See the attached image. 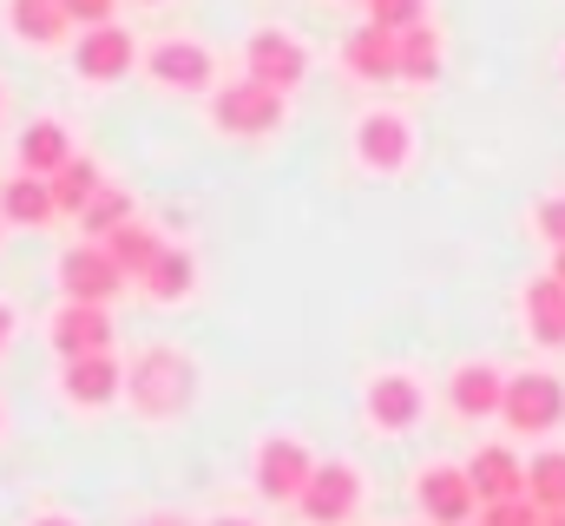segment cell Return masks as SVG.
<instances>
[{"mask_svg":"<svg viewBox=\"0 0 565 526\" xmlns=\"http://www.w3.org/2000/svg\"><path fill=\"white\" fill-rule=\"evenodd\" d=\"M158 526H178V520H158Z\"/></svg>","mask_w":565,"mask_h":526,"instance_id":"obj_38","label":"cell"},{"mask_svg":"<svg viewBox=\"0 0 565 526\" xmlns=\"http://www.w3.org/2000/svg\"><path fill=\"white\" fill-rule=\"evenodd\" d=\"M296 501H302V514H309L316 526H335V520H349V514H355L362 481H355V467H349V461H322Z\"/></svg>","mask_w":565,"mask_h":526,"instance_id":"obj_9","label":"cell"},{"mask_svg":"<svg viewBox=\"0 0 565 526\" xmlns=\"http://www.w3.org/2000/svg\"><path fill=\"white\" fill-rule=\"evenodd\" d=\"M145 73H151V86H164V93H204V86L217 80V60H211V46H198V40H158V46L145 53Z\"/></svg>","mask_w":565,"mask_h":526,"instance_id":"obj_7","label":"cell"},{"mask_svg":"<svg viewBox=\"0 0 565 526\" xmlns=\"http://www.w3.org/2000/svg\"><path fill=\"white\" fill-rule=\"evenodd\" d=\"M533 224H540V238H546L553 251H565V198H546V204L533 211Z\"/></svg>","mask_w":565,"mask_h":526,"instance_id":"obj_30","label":"cell"},{"mask_svg":"<svg viewBox=\"0 0 565 526\" xmlns=\"http://www.w3.org/2000/svg\"><path fill=\"white\" fill-rule=\"evenodd\" d=\"M0 119H7V86H0Z\"/></svg>","mask_w":565,"mask_h":526,"instance_id":"obj_36","label":"cell"},{"mask_svg":"<svg viewBox=\"0 0 565 526\" xmlns=\"http://www.w3.org/2000/svg\"><path fill=\"white\" fill-rule=\"evenodd\" d=\"M467 526H473V520H467Z\"/></svg>","mask_w":565,"mask_h":526,"instance_id":"obj_41","label":"cell"},{"mask_svg":"<svg viewBox=\"0 0 565 526\" xmlns=\"http://www.w3.org/2000/svg\"><path fill=\"white\" fill-rule=\"evenodd\" d=\"M500 414H507L513 434H553L565 421V382L546 376V369H520V376H507Z\"/></svg>","mask_w":565,"mask_h":526,"instance_id":"obj_1","label":"cell"},{"mask_svg":"<svg viewBox=\"0 0 565 526\" xmlns=\"http://www.w3.org/2000/svg\"><path fill=\"white\" fill-rule=\"evenodd\" d=\"M46 336H53V349L73 362V356H99V349H113V309L106 303H66L53 323H46Z\"/></svg>","mask_w":565,"mask_h":526,"instance_id":"obj_11","label":"cell"},{"mask_svg":"<svg viewBox=\"0 0 565 526\" xmlns=\"http://www.w3.org/2000/svg\"><path fill=\"white\" fill-rule=\"evenodd\" d=\"M145 7H151V0H145Z\"/></svg>","mask_w":565,"mask_h":526,"instance_id":"obj_40","label":"cell"},{"mask_svg":"<svg viewBox=\"0 0 565 526\" xmlns=\"http://www.w3.org/2000/svg\"><path fill=\"white\" fill-rule=\"evenodd\" d=\"M355 7H369V0H355Z\"/></svg>","mask_w":565,"mask_h":526,"instance_id":"obj_39","label":"cell"},{"mask_svg":"<svg viewBox=\"0 0 565 526\" xmlns=\"http://www.w3.org/2000/svg\"><path fill=\"white\" fill-rule=\"evenodd\" d=\"M99 244L113 251V263H119V270H126L132 283H139L145 270H151V257L164 251V238H158L151 224H139V218H132V224H119V231H113V238H99Z\"/></svg>","mask_w":565,"mask_h":526,"instance_id":"obj_24","label":"cell"},{"mask_svg":"<svg viewBox=\"0 0 565 526\" xmlns=\"http://www.w3.org/2000/svg\"><path fill=\"white\" fill-rule=\"evenodd\" d=\"M132 66H139V40H132L119 20L86 27V33H79V46H73V73H79V80H93V86H113V80H126Z\"/></svg>","mask_w":565,"mask_h":526,"instance_id":"obj_6","label":"cell"},{"mask_svg":"<svg viewBox=\"0 0 565 526\" xmlns=\"http://www.w3.org/2000/svg\"><path fill=\"white\" fill-rule=\"evenodd\" d=\"M132 276L113 263V251L106 244H73L66 257H60V290H66V303H113L119 290H126Z\"/></svg>","mask_w":565,"mask_h":526,"instance_id":"obj_5","label":"cell"},{"mask_svg":"<svg viewBox=\"0 0 565 526\" xmlns=\"http://www.w3.org/2000/svg\"><path fill=\"white\" fill-rule=\"evenodd\" d=\"M467 481H473L480 507H493V501H520V494H526V461H520L513 448H480V454L467 461Z\"/></svg>","mask_w":565,"mask_h":526,"instance_id":"obj_14","label":"cell"},{"mask_svg":"<svg viewBox=\"0 0 565 526\" xmlns=\"http://www.w3.org/2000/svg\"><path fill=\"white\" fill-rule=\"evenodd\" d=\"M309 474H316V461H309V448L302 441H264V454H257V487L270 494V501H296L302 487H309Z\"/></svg>","mask_w":565,"mask_h":526,"instance_id":"obj_13","label":"cell"},{"mask_svg":"<svg viewBox=\"0 0 565 526\" xmlns=\"http://www.w3.org/2000/svg\"><path fill=\"white\" fill-rule=\"evenodd\" d=\"M402 40V80H415V86H434L440 80V33L434 27H408V33H395Z\"/></svg>","mask_w":565,"mask_h":526,"instance_id":"obj_26","label":"cell"},{"mask_svg":"<svg viewBox=\"0 0 565 526\" xmlns=\"http://www.w3.org/2000/svg\"><path fill=\"white\" fill-rule=\"evenodd\" d=\"M415 494H422V514L434 526H467L480 514V494H473L467 467H427L422 481H415Z\"/></svg>","mask_w":565,"mask_h":526,"instance_id":"obj_10","label":"cell"},{"mask_svg":"<svg viewBox=\"0 0 565 526\" xmlns=\"http://www.w3.org/2000/svg\"><path fill=\"white\" fill-rule=\"evenodd\" d=\"M217 526H250V520H217Z\"/></svg>","mask_w":565,"mask_h":526,"instance_id":"obj_37","label":"cell"},{"mask_svg":"<svg viewBox=\"0 0 565 526\" xmlns=\"http://www.w3.org/2000/svg\"><path fill=\"white\" fill-rule=\"evenodd\" d=\"M355 158L369 165V171H402L408 158H415V126L402 119V113H362L355 119Z\"/></svg>","mask_w":565,"mask_h":526,"instance_id":"obj_8","label":"cell"},{"mask_svg":"<svg viewBox=\"0 0 565 526\" xmlns=\"http://www.w3.org/2000/svg\"><path fill=\"white\" fill-rule=\"evenodd\" d=\"M7 343H13V309L0 303V349H7Z\"/></svg>","mask_w":565,"mask_h":526,"instance_id":"obj_32","label":"cell"},{"mask_svg":"<svg viewBox=\"0 0 565 526\" xmlns=\"http://www.w3.org/2000/svg\"><path fill=\"white\" fill-rule=\"evenodd\" d=\"M447 401H454V414L487 421V414H500V401H507V376H500L493 362H460L454 382H447Z\"/></svg>","mask_w":565,"mask_h":526,"instance_id":"obj_15","label":"cell"},{"mask_svg":"<svg viewBox=\"0 0 565 526\" xmlns=\"http://www.w3.org/2000/svg\"><path fill=\"white\" fill-rule=\"evenodd\" d=\"M422 382H415V376H375V382H369V421H375V428H388V434H395V428H415V421H422Z\"/></svg>","mask_w":565,"mask_h":526,"instance_id":"obj_18","label":"cell"},{"mask_svg":"<svg viewBox=\"0 0 565 526\" xmlns=\"http://www.w3.org/2000/svg\"><path fill=\"white\" fill-rule=\"evenodd\" d=\"M520 309H526V336H533V343H546V349H565V283L553 276V270L526 283Z\"/></svg>","mask_w":565,"mask_h":526,"instance_id":"obj_16","label":"cell"},{"mask_svg":"<svg viewBox=\"0 0 565 526\" xmlns=\"http://www.w3.org/2000/svg\"><path fill=\"white\" fill-rule=\"evenodd\" d=\"M66 158H73V132L60 126V119H33V126L20 132V171L53 178Z\"/></svg>","mask_w":565,"mask_h":526,"instance_id":"obj_21","label":"cell"},{"mask_svg":"<svg viewBox=\"0 0 565 526\" xmlns=\"http://www.w3.org/2000/svg\"><path fill=\"white\" fill-rule=\"evenodd\" d=\"M526 501L540 514H565V448H546L526 461Z\"/></svg>","mask_w":565,"mask_h":526,"instance_id":"obj_25","label":"cell"},{"mask_svg":"<svg viewBox=\"0 0 565 526\" xmlns=\"http://www.w3.org/2000/svg\"><path fill=\"white\" fill-rule=\"evenodd\" d=\"M119 389H126V369L113 362V349H99V356H73V362H66V401H79V408H106Z\"/></svg>","mask_w":565,"mask_h":526,"instance_id":"obj_17","label":"cell"},{"mask_svg":"<svg viewBox=\"0 0 565 526\" xmlns=\"http://www.w3.org/2000/svg\"><path fill=\"white\" fill-rule=\"evenodd\" d=\"M119 224H132V198H126L119 185H106V191H99V198H93V204L79 211V231H86V238L99 244V238H113Z\"/></svg>","mask_w":565,"mask_h":526,"instance_id":"obj_27","label":"cell"},{"mask_svg":"<svg viewBox=\"0 0 565 526\" xmlns=\"http://www.w3.org/2000/svg\"><path fill=\"white\" fill-rule=\"evenodd\" d=\"M540 526H565V514H540Z\"/></svg>","mask_w":565,"mask_h":526,"instance_id":"obj_33","label":"cell"},{"mask_svg":"<svg viewBox=\"0 0 565 526\" xmlns=\"http://www.w3.org/2000/svg\"><path fill=\"white\" fill-rule=\"evenodd\" d=\"M139 283H145V296H151V303H184V296H191V283H198V263H191V251L164 244Z\"/></svg>","mask_w":565,"mask_h":526,"instance_id":"obj_22","label":"cell"},{"mask_svg":"<svg viewBox=\"0 0 565 526\" xmlns=\"http://www.w3.org/2000/svg\"><path fill=\"white\" fill-rule=\"evenodd\" d=\"M369 20L388 27V33H408L427 20V0H369Z\"/></svg>","mask_w":565,"mask_h":526,"instance_id":"obj_28","label":"cell"},{"mask_svg":"<svg viewBox=\"0 0 565 526\" xmlns=\"http://www.w3.org/2000/svg\"><path fill=\"white\" fill-rule=\"evenodd\" d=\"M559 66H565V60H559Z\"/></svg>","mask_w":565,"mask_h":526,"instance_id":"obj_42","label":"cell"},{"mask_svg":"<svg viewBox=\"0 0 565 526\" xmlns=\"http://www.w3.org/2000/svg\"><path fill=\"white\" fill-rule=\"evenodd\" d=\"M211 119L231 138H270L282 126V93L257 86V80H231V86L211 93Z\"/></svg>","mask_w":565,"mask_h":526,"instance_id":"obj_3","label":"cell"},{"mask_svg":"<svg viewBox=\"0 0 565 526\" xmlns=\"http://www.w3.org/2000/svg\"><path fill=\"white\" fill-rule=\"evenodd\" d=\"M244 80H257V86H270V93H296V86L309 80L302 40H296L289 27H257V33L244 40Z\"/></svg>","mask_w":565,"mask_h":526,"instance_id":"obj_2","label":"cell"},{"mask_svg":"<svg viewBox=\"0 0 565 526\" xmlns=\"http://www.w3.org/2000/svg\"><path fill=\"white\" fill-rule=\"evenodd\" d=\"M553 276H559V283H565V251H559V257H553Z\"/></svg>","mask_w":565,"mask_h":526,"instance_id":"obj_35","label":"cell"},{"mask_svg":"<svg viewBox=\"0 0 565 526\" xmlns=\"http://www.w3.org/2000/svg\"><path fill=\"white\" fill-rule=\"evenodd\" d=\"M342 66L355 73V80H369V86H382V80H402V40L388 33V27H355L349 40H342Z\"/></svg>","mask_w":565,"mask_h":526,"instance_id":"obj_12","label":"cell"},{"mask_svg":"<svg viewBox=\"0 0 565 526\" xmlns=\"http://www.w3.org/2000/svg\"><path fill=\"white\" fill-rule=\"evenodd\" d=\"M60 7H66V20H73V27H106L119 0H60Z\"/></svg>","mask_w":565,"mask_h":526,"instance_id":"obj_31","label":"cell"},{"mask_svg":"<svg viewBox=\"0 0 565 526\" xmlns=\"http://www.w3.org/2000/svg\"><path fill=\"white\" fill-rule=\"evenodd\" d=\"M126 389H132V401L145 414H178L191 401V362L178 349H145L139 369L126 376Z\"/></svg>","mask_w":565,"mask_h":526,"instance_id":"obj_4","label":"cell"},{"mask_svg":"<svg viewBox=\"0 0 565 526\" xmlns=\"http://www.w3.org/2000/svg\"><path fill=\"white\" fill-rule=\"evenodd\" d=\"M66 7L60 0H7V33L20 46H60L66 40Z\"/></svg>","mask_w":565,"mask_h":526,"instance_id":"obj_20","label":"cell"},{"mask_svg":"<svg viewBox=\"0 0 565 526\" xmlns=\"http://www.w3.org/2000/svg\"><path fill=\"white\" fill-rule=\"evenodd\" d=\"M480 526H540V507L520 494V501H493V507H480Z\"/></svg>","mask_w":565,"mask_h":526,"instance_id":"obj_29","label":"cell"},{"mask_svg":"<svg viewBox=\"0 0 565 526\" xmlns=\"http://www.w3.org/2000/svg\"><path fill=\"white\" fill-rule=\"evenodd\" d=\"M99 191H106V178H99V165H93V158H79V151L53 171V204H60V211H73V218H79Z\"/></svg>","mask_w":565,"mask_h":526,"instance_id":"obj_23","label":"cell"},{"mask_svg":"<svg viewBox=\"0 0 565 526\" xmlns=\"http://www.w3.org/2000/svg\"><path fill=\"white\" fill-rule=\"evenodd\" d=\"M0 218H7V224H26V231H40L46 218H60V204H53V178H33V171L7 178V185H0Z\"/></svg>","mask_w":565,"mask_h":526,"instance_id":"obj_19","label":"cell"},{"mask_svg":"<svg viewBox=\"0 0 565 526\" xmlns=\"http://www.w3.org/2000/svg\"><path fill=\"white\" fill-rule=\"evenodd\" d=\"M33 526H73V520H60V514H46V520H33Z\"/></svg>","mask_w":565,"mask_h":526,"instance_id":"obj_34","label":"cell"}]
</instances>
